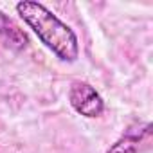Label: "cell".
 Segmentation results:
<instances>
[{"mask_svg":"<svg viewBox=\"0 0 153 153\" xmlns=\"http://www.w3.org/2000/svg\"><path fill=\"white\" fill-rule=\"evenodd\" d=\"M20 18L34 31L40 42L63 61H76L79 56V43L76 33L61 22L51 9L34 0H22L16 4Z\"/></svg>","mask_w":153,"mask_h":153,"instance_id":"obj_1","label":"cell"},{"mask_svg":"<svg viewBox=\"0 0 153 153\" xmlns=\"http://www.w3.org/2000/svg\"><path fill=\"white\" fill-rule=\"evenodd\" d=\"M68 101L76 112L88 119L99 117L105 110V101L99 96V92L85 81H74L70 85Z\"/></svg>","mask_w":153,"mask_h":153,"instance_id":"obj_2","label":"cell"},{"mask_svg":"<svg viewBox=\"0 0 153 153\" xmlns=\"http://www.w3.org/2000/svg\"><path fill=\"white\" fill-rule=\"evenodd\" d=\"M149 131L151 126L146 123L142 128H139V131H128L126 135H123L106 153H137L140 142L149 137Z\"/></svg>","mask_w":153,"mask_h":153,"instance_id":"obj_3","label":"cell"}]
</instances>
